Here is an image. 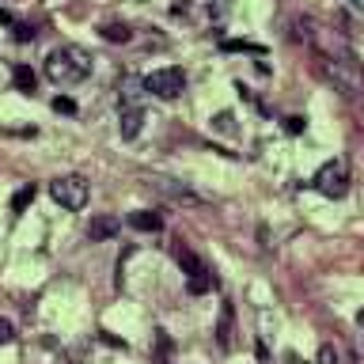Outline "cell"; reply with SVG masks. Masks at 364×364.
Masks as SVG:
<instances>
[{
  "label": "cell",
  "instance_id": "ba28073f",
  "mask_svg": "<svg viewBox=\"0 0 364 364\" xmlns=\"http://www.w3.org/2000/svg\"><path fill=\"white\" fill-rule=\"evenodd\" d=\"M122 228V220L118 216H110V213H102V216H95V220L87 224V239L91 243H102V239H110L114 232Z\"/></svg>",
  "mask_w": 364,
  "mask_h": 364
},
{
  "label": "cell",
  "instance_id": "8992f818",
  "mask_svg": "<svg viewBox=\"0 0 364 364\" xmlns=\"http://www.w3.org/2000/svg\"><path fill=\"white\" fill-rule=\"evenodd\" d=\"M175 258H178L182 273H186V284H190L193 296H201V292L213 289V273H209V266H205V262L193 255L190 247H175Z\"/></svg>",
  "mask_w": 364,
  "mask_h": 364
},
{
  "label": "cell",
  "instance_id": "277c9868",
  "mask_svg": "<svg viewBox=\"0 0 364 364\" xmlns=\"http://www.w3.org/2000/svg\"><path fill=\"white\" fill-rule=\"evenodd\" d=\"M50 198L61 205V209L80 213V209L87 205V198H91L87 178H80V175H61V178H53V182H50Z\"/></svg>",
  "mask_w": 364,
  "mask_h": 364
},
{
  "label": "cell",
  "instance_id": "5b68a950",
  "mask_svg": "<svg viewBox=\"0 0 364 364\" xmlns=\"http://www.w3.org/2000/svg\"><path fill=\"white\" fill-rule=\"evenodd\" d=\"M144 91H152L156 99H178L182 91H186V73L175 68V65L156 68V73L144 76Z\"/></svg>",
  "mask_w": 364,
  "mask_h": 364
},
{
  "label": "cell",
  "instance_id": "e0dca14e",
  "mask_svg": "<svg viewBox=\"0 0 364 364\" xmlns=\"http://www.w3.org/2000/svg\"><path fill=\"white\" fill-rule=\"evenodd\" d=\"M53 110H57V114H76V102L65 99V95H57V99H53Z\"/></svg>",
  "mask_w": 364,
  "mask_h": 364
},
{
  "label": "cell",
  "instance_id": "3957f363",
  "mask_svg": "<svg viewBox=\"0 0 364 364\" xmlns=\"http://www.w3.org/2000/svg\"><path fill=\"white\" fill-rule=\"evenodd\" d=\"M311 186L323 193V198H330V201L346 198V193H349V164H346V159H326V164L315 171Z\"/></svg>",
  "mask_w": 364,
  "mask_h": 364
},
{
  "label": "cell",
  "instance_id": "ffe728a7",
  "mask_svg": "<svg viewBox=\"0 0 364 364\" xmlns=\"http://www.w3.org/2000/svg\"><path fill=\"white\" fill-rule=\"evenodd\" d=\"M284 129H289V133H300V129H304V118H289V125H284Z\"/></svg>",
  "mask_w": 364,
  "mask_h": 364
},
{
  "label": "cell",
  "instance_id": "7c38bea8",
  "mask_svg": "<svg viewBox=\"0 0 364 364\" xmlns=\"http://www.w3.org/2000/svg\"><path fill=\"white\" fill-rule=\"evenodd\" d=\"M11 80H16V87H19V91H27V95L34 91V84H38V76H34L27 65H16V73H11Z\"/></svg>",
  "mask_w": 364,
  "mask_h": 364
},
{
  "label": "cell",
  "instance_id": "8fae6325",
  "mask_svg": "<svg viewBox=\"0 0 364 364\" xmlns=\"http://www.w3.org/2000/svg\"><path fill=\"white\" fill-rule=\"evenodd\" d=\"M216 341H220V349H232V307L224 304L220 311V326H216Z\"/></svg>",
  "mask_w": 364,
  "mask_h": 364
},
{
  "label": "cell",
  "instance_id": "9a60e30c",
  "mask_svg": "<svg viewBox=\"0 0 364 364\" xmlns=\"http://www.w3.org/2000/svg\"><path fill=\"white\" fill-rule=\"evenodd\" d=\"M11 341H16V326H11L8 318L0 315V346H11Z\"/></svg>",
  "mask_w": 364,
  "mask_h": 364
},
{
  "label": "cell",
  "instance_id": "9c48e42d",
  "mask_svg": "<svg viewBox=\"0 0 364 364\" xmlns=\"http://www.w3.org/2000/svg\"><path fill=\"white\" fill-rule=\"evenodd\" d=\"M129 224L136 232H159V228H164V216L152 213V209H136V213H129Z\"/></svg>",
  "mask_w": 364,
  "mask_h": 364
},
{
  "label": "cell",
  "instance_id": "7a4b0ae2",
  "mask_svg": "<svg viewBox=\"0 0 364 364\" xmlns=\"http://www.w3.org/2000/svg\"><path fill=\"white\" fill-rule=\"evenodd\" d=\"M91 65H95V57L87 50H80V46H57V50L46 57V76H50L57 87H73V84L91 76Z\"/></svg>",
  "mask_w": 364,
  "mask_h": 364
},
{
  "label": "cell",
  "instance_id": "30bf717a",
  "mask_svg": "<svg viewBox=\"0 0 364 364\" xmlns=\"http://www.w3.org/2000/svg\"><path fill=\"white\" fill-rule=\"evenodd\" d=\"M156 186L164 190V193H171V198H175V201H182V205H201V198H198V193H193V190H186V186H171L167 178H159Z\"/></svg>",
  "mask_w": 364,
  "mask_h": 364
},
{
  "label": "cell",
  "instance_id": "4fadbf2b",
  "mask_svg": "<svg viewBox=\"0 0 364 364\" xmlns=\"http://www.w3.org/2000/svg\"><path fill=\"white\" fill-rule=\"evenodd\" d=\"M102 38H107V42H129L133 31L125 27V23H107V27H102Z\"/></svg>",
  "mask_w": 364,
  "mask_h": 364
},
{
  "label": "cell",
  "instance_id": "d6986e66",
  "mask_svg": "<svg viewBox=\"0 0 364 364\" xmlns=\"http://www.w3.org/2000/svg\"><path fill=\"white\" fill-rule=\"evenodd\" d=\"M216 129H220V133H232V114H216Z\"/></svg>",
  "mask_w": 364,
  "mask_h": 364
},
{
  "label": "cell",
  "instance_id": "2e32d148",
  "mask_svg": "<svg viewBox=\"0 0 364 364\" xmlns=\"http://www.w3.org/2000/svg\"><path fill=\"white\" fill-rule=\"evenodd\" d=\"M315 364H338V349H334V346H318Z\"/></svg>",
  "mask_w": 364,
  "mask_h": 364
},
{
  "label": "cell",
  "instance_id": "52a82bcc",
  "mask_svg": "<svg viewBox=\"0 0 364 364\" xmlns=\"http://www.w3.org/2000/svg\"><path fill=\"white\" fill-rule=\"evenodd\" d=\"M118 129H122V136L125 141H133L136 133H141V122H144V107L136 102V95H133V84H125V91H122V99H118Z\"/></svg>",
  "mask_w": 364,
  "mask_h": 364
},
{
  "label": "cell",
  "instance_id": "6da1fadb",
  "mask_svg": "<svg viewBox=\"0 0 364 364\" xmlns=\"http://www.w3.org/2000/svg\"><path fill=\"white\" fill-rule=\"evenodd\" d=\"M318 73H323L346 99L364 102V68L357 65V57H353L349 50L318 53Z\"/></svg>",
  "mask_w": 364,
  "mask_h": 364
},
{
  "label": "cell",
  "instance_id": "44dd1931",
  "mask_svg": "<svg viewBox=\"0 0 364 364\" xmlns=\"http://www.w3.org/2000/svg\"><path fill=\"white\" fill-rule=\"evenodd\" d=\"M0 23H11V16H8V11H4V8H0Z\"/></svg>",
  "mask_w": 364,
  "mask_h": 364
},
{
  "label": "cell",
  "instance_id": "5bb4252c",
  "mask_svg": "<svg viewBox=\"0 0 364 364\" xmlns=\"http://www.w3.org/2000/svg\"><path fill=\"white\" fill-rule=\"evenodd\" d=\"M31 201H34V186H23V190L16 193V198H11V209H16V213H23Z\"/></svg>",
  "mask_w": 364,
  "mask_h": 364
},
{
  "label": "cell",
  "instance_id": "ac0fdd59",
  "mask_svg": "<svg viewBox=\"0 0 364 364\" xmlns=\"http://www.w3.org/2000/svg\"><path fill=\"white\" fill-rule=\"evenodd\" d=\"M16 38H19V42H31V38H34V27H27V23H16Z\"/></svg>",
  "mask_w": 364,
  "mask_h": 364
},
{
  "label": "cell",
  "instance_id": "7402d4cb",
  "mask_svg": "<svg viewBox=\"0 0 364 364\" xmlns=\"http://www.w3.org/2000/svg\"><path fill=\"white\" fill-rule=\"evenodd\" d=\"M353 8H360V11H364V0H353Z\"/></svg>",
  "mask_w": 364,
  "mask_h": 364
}]
</instances>
